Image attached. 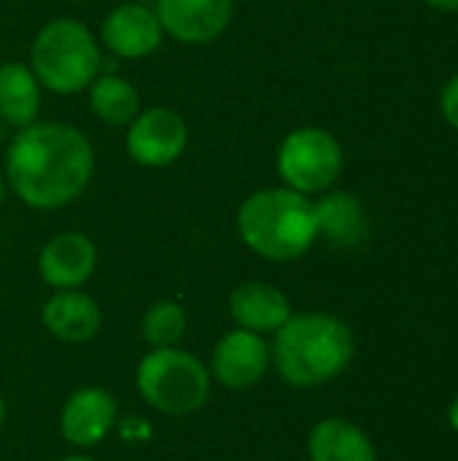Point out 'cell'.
<instances>
[{"mask_svg":"<svg viewBox=\"0 0 458 461\" xmlns=\"http://www.w3.org/2000/svg\"><path fill=\"white\" fill-rule=\"evenodd\" d=\"M354 354V330L324 311L292 313L270 340L273 370L294 389H319L337 381L351 367Z\"/></svg>","mask_w":458,"mask_h":461,"instance_id":"2","label":"cell"},{"mask_svg":"<svg viewBox=\"0 0 458 461\" xmlns=\"http://www.w3.org/2000/svg\"><path fill=\"white\" fill-rule=\"evenodd\" d=\"M243 246L267 262H297L319 240L313 197L289 186L251 192L235 213Z\"/></svg>","mask_w":458,"mask_h":461,"instance_id":"3","label":"cell"},{"mask_svg":"<svg viewBox=\"0 0 458 461\" xmlns=\"http://www.w3.org/2000/svg\"><path fill=\"white\" fill-rule=\"evenodd\" d=\"M421 3H427L429 8H437V11H458V0H421Z\"/></svg>","mask_w":458,"mask_h":461,"instance_id":"22","label":"cell"},{"mask_svg":"<svg viewBox=\"0 0 458 461\" xmlns=\"http://www.w3.org/2000/svg\"><path fill=\"white\" fill-rule=\"evenodd\" d=\"M94 146L67 122H32L11 138L3 178L11 194L32 211L73 205L92 184Z\"/></svg>","mask_w":458,"mask_h":461,"instance_id":"1","label":"cell"},{"mask_svg":"<svg viewBox=\"0 0 458 461\" xmlns=\"http://www.w3.org/2000/svg\"><path fill=\"white\" fill-rule=\"evenodd\" d=\"M440 113L458 132V76H454L440 92Z\"/></svg>","mask_w":458,"mask_h":461,"instance_id":"21","label":"cell"},{"mask_svg":"<svg viewBox=\"0 0 458 461\" xmlns=\"http://www.w3.org/2000/svg\"><path fill=\"white\" fill-rule=\"evenodd\" d=\"M165 38L167 35L162 30L154 5L140 0H127L113 5L103 16L97 32L103 51H108L116 59H146L162 46Z\"/></svg>","mask_w":458,"mask_h":461,"instance_id":"9","label":"cell"},{"mask_svg":"<svg viewBox=\"0 0 458 461\" xmlns=\"http://www.w3.org/2000/svg\"><path fill=\"white\" fill-rule=\"evenodd\" d=\"M205 365H208L213 384H219L229 392L254 389L265 381V375L273 367L270 340L265 335L235 327L216 340L211 359Z\"/></svg>","mask_w":458,"mask_h":461,"instance_id":"8","label":"cell"},{"mask_svg":"<svg viewBox=\"0 0 458 461\" xmlns=\"http://www.w3.org/2000/svg\"><path fill=\"white\" fill-rule=\"evenodd\" d=\"M43 92L70 97L103 73V46L86 22L76 16L49 19L30 43V59Z\"/></svg>","mask_w":458,"mask_h":461,"instance_id":"4","label":"cell"},{"mask_svg":"<svg viewBox=\"0 0 458 461\" xmlns=\"http://www.w3.org/2000/svg\"><path fill=\"white\" fill-rule=\"evenodd\" d=\"M308 461H378L370 435L340 416L321 419L308 432Z\"/></svg>","mask_w":458,"mask_h":461,"instance_id":"16","label":"cell"},{"mask_svg":"<svg viewBox=\"0 0 458 461\" xmlns=\"http://www.w3.org/2000/svg\"><path fill=\"white\" fill-rule=\"evenodd\" d=\"M97 243L81 230H65L51 235L35 259L38 278L51 292L65 289H84L97 270Z\"/></svg>","mask_w":458,"mask_h":461,"instance_id":"12","label":"cell"},{"mask_svg":"<svg viewBox=\"0 0 458 461\" xmlns=\"http://www.w3.org/2000/svg\"><path fill=\"white\" fill-rule=\"evenodd\" d=\"M113 435H119L124 443L143 446V443H148L154 438V427L146 419H140V416H127V419L119 416V424H116Z\"/></svg>","mask_w":458,"mask_h":461,"instance_id":"20","label":"cell"},{"mask_svg":"<svg viewBox=\"0 0 458 461\" xmlns=\"http://www.w3.org/2000/svg\"><path fill=\"white\" fill-rule=\"evenodd\" d=\"M119 424V402L103 386H81L59 411V435L76 451L103 446Z\"/></svg>","mask_w":458,"mask_h":461,"instance_id":"10","label":"cell"},{"mask_svg":"<svg viewBox=\"0 0 458 461\" xmlns=\"http://www.w3.org/2000/svg\"><path fill=\"white\" fill-rule=\"evenodd\" d=\"M448 424H451V429H454V432H458V394L454 397L451 408H448Z\"/></svg>","mask_w":458,"mask_h":461,"instance_id":"23","label":"cell"},{"mask_svg":"<svg viewBox=\"0 0 458 461\" xmlns=\"http://www.w3.org/2000/svg\"><path fill=\"white\" fill-rule=\"evenodd\" d=\"M229 319L235 327L256 332V335H275L292 319V300L283 289L267 281H246L229 292L227 300Z\"/></svg>","mask_w":458,"mask_h":461,"instance_id":"14","label":"cell"},{"mask_svg":"<svg viewBox=\"0 0 458 461\" xmlns=\"http://www.w3.org/2000/svg\"><path fill=\"white\" fill-rule=\"evenodd\" d=\"M189 330L186 308L175 300H157L146 308L140 319V335L148 348H173L181 346Z\"/></svg>","mask_w":458,"mask_h":461,"instance_id":"19","label":"cell"},{"mask_svg":"<svg viewBox=\"0 0 458 461\" xmlns=\"http://www.w3.org/2000/svg\"><path fill=\"white\" fill-rule=\"evenodd\" d=\"M189 146L186 119L167 105L140 108L124 127L127 157L140 167H167L184 157Z\"/></svg>","mask_w":458,"mask_h":461,"instance_id":"7","label":"cell"},{"mask_svg":"<svg viewBox=\"0 0 458 461\" xmlns=\"http://www.w3.org/2000/svg\"><path fill=\"white\" fill-rule=\"evenodd\" d=\"M5 416H8V405H5V400H3V394H0V429H3V424H5Z\"/></svg>","mask_w":458,"mask_h":461,"instance_id":"25","label":"cell"},{"mask_svg":"<svg viewBox=\"0 0 458 461\" xmlns=\"http://www.w3.org/2000/svg\"><path fill=\"white\" fill-rule=\"evenodd\" d=\"M5 178H3V170H0V205H3V200H5Z\"/></svg>","mask_w":458,"mask_h":461,"instance_id":"26","label":"cell"},{"mask_svg":"<svg viewBox=\"0 0 458 461\" xmlns=\"http://www.w3.org/2000/svg\"><path fill=\"white\" fill-rule=\"evenodd\" d=\"M319 240L335 249H356L370 235V216L364 203L343 189H329L313 200Z\"/></svg>","mask_w":458,"mask_h":461,"instance_id":"15","label":"cell"},{"mask_svg":"<svg viewBox=\"0 0 458 461\" xmlns=\"http://www.w3.org/2000/svg\"><path fill=\"white\" fill-rule=\"evenodd\" d=\"M346 165V154L340 140L316 124L294 127L275 151V173L283 186L319 197L335 189Z\"/></svg>","mask_w":458,"mask_h":461,"instance_id":"6","label":"cell"},{"mask_svg":"<svg viewBox=\"0 0 458 461\" xmlns=\"http://www.w3.org/2000/svg\"><path fill=\"white\" fill-rule=\"evenodd\" d=\"M40 324L54 340L81 346L100 335L103 311L100 303L84 289L51 292L40 305Z\"/></svg>","mask_w":458,"mask_h":461,"instance_id":"13","label":"cell"},{"mask_svg":"<svg viewBox=\"0 0 458 461\" xmlns=\"http://www.w3.org/2000/svg\"><path fill=\"white\" fill-rule=\"evenodd\" d=\"M86 100H89L92 113L108 127H127L143 108L140 92L135 89V84L127 76L113 73V70L111 73L103 70L86 86Z\"/></svg>","mask_w":458,"mask_h":461,"instance_id":"18","label":"cell"},{"mask_svg":"<svg viewBox=\"0 0 458 461\" xmlns=\"http://www.w3.org/2000/svg\"><path fill=\"white\" fill-rule=\"evenodd\" d=\"M43 105V86L32 68L19 59L0 62V122L22 130L38 122Z\"/></svg>","mask_w":458,"mask_h":461,"instance_id":"17","label":"cell"},{"mask_svg":"<svg viewBox=\"0 0 458 461\" xmlns=\"http://www.w3.org/2000/svg\"><path fill=\"white\" fill-rule=\"evenodd\" d=\"M238 0H154L165 35L181 46L216 43L235 19Z\"/></svg>","mask_w":458,"mask_h":461,"instance_id":"11","label":"cell"},{"mask_svg":"<svg viewBox=\"0 0 458 461\" xmlns=\"http://www.w3.org/2000/svg\"><path fill=\"white\" fill-rule=\"evenodd\" d=\"M3 127H5V124L0 122V146H3Z\"/></svg>","mask_w":458,"mask_h":461,"instance_id":"27","label":"cell"},{"mask_svg":"<svg viewBox=\"0 0 458 461\" xmlns=\"http://www.w3.org/2000/svg\"><path fill=\"white\" fill-rule=\"evenodd\" d=\"M57 461H97L94 456L84 454V451H76V454H67V456H59Z\"/></svg>","mask_w":458,"mask_h":461,"instance_id":"24","label":"cell"},{"mask_svg":"<svg viewBox=\"0 0 458 461\" xmlns=\"http://www.w3.org/2000/svg\"><path fill=\"white\" fill-rule=\"evenodd\" d=\"M135 389L151 411L181 419L208 405L213 378L208 365L181 346L148 348L135 367Z\"/></svg>","mask_w":458,"mask_h":461,"instance_id":"5","label":"cell"}]
</instances>
